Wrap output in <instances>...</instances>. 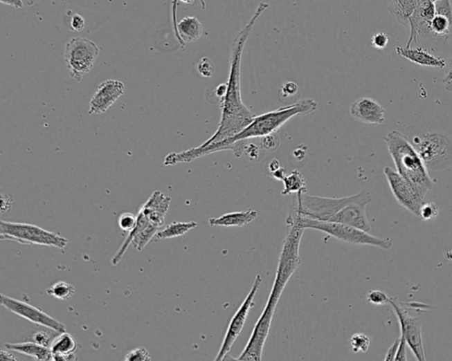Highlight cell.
I'll return each mask as SVG.
<instances>
[{
    "instance_id": "5bb4252c",
    "label": "cell",
    "mask_w": 452,
    "mask_h": 361,
    "mask_svg": "<svg viewBox=\"0 0 452 361\" xmlns=\"http://www.w3.org/2000/svg\"><path fill=\"white\" fill-rule=\"evenodd\" d=\"M275 311V309L265 306L264 311L256 322L245 349L243 350L239 357L236 358L235 360H262V351H264L266 340H267L269 331H271Z\"/></svg>"
},
{
    "instance_id": "f1b7e54d",
    "label": "cell",
    "mask_w": 452,
    "mask_h": 361,
    "mask_svg": "<svg viewBox=\"0 0 452 361\" xmlns=\"http://www.w3.org/2000/svg\"><path fill=\"white\" fill-rule=\"evenodd\" d=\"M47 295L60 300H69L75 295V288L64 281L53 284L46 290Z\"/></svg>"
},
{
    "instance_id": "5b68a950",
    "label": "cell",
    "mask_w": 452,
    "mask_h": 361,
    "mask_svg": "<svg viewBox=\"0 0 452 361\" xmlns=\"http://www.w3.org/2000/svg\"><path fill=\"white\" fill-rule=\"evenodd\" d=\"M289 215L296 220L301 228L316 230L326 233L338 241L350 243V244L372 246L383 250H390L393 246L390 238H379L370 234V232L362 231L354 226L346 225L344 223L334 222L318 221L302 216L298 215L293 210H290Z\"/></svg>"
},
{
    "instance_id": "ffe728a7",
    "label": "cell",
    "mask_w": 452,
    "mask_h": 361,
    "mask_svg": "<svg viewBox=\"0 0 452 361\" xmlns=\"http://www.w3.org/2000/svg\"><path fill=\"white\" fill-rule=\"evenodd\" d=\"M396 53L397 56L404 57L416 65L439 69L444 68L447 66L446 60L433 55L423 48L399 46L396 48Z\"/></svg>"
},
{
    "instance_id": "7bdbcfd3",
    "label": "cell",
    "mask_w": 452,
    "mask_h": 361,
    "mask_svg": "<svg viewBox=\"0 0 452 361\" xmlns=\"http://www.w3.org/2000/svg\"><path fill=\"white\" fill-rule=\"evenodd\" d=\"M400 338L394 342L392 346L389 348L388 350L386 356L384 358L386 360H395V357L397 351V348L399 346Z\"/></svg>"
},
{
    "instance_id": "60d3db41",
    "label": "cell",
    "mask_w": 452,
    "mask_h": 361,
    "mask_svg": "<svg viewBox=\"0 0 452 361\" xmlns=\"http://www.w3.org/2000/svg\"><path fill=\"white\" fill-rule=\"evenodd\" d=\"M400 342L399 348H397V351L395 357V360H406V346L407 343L403 337L400 335Z\"/></svg>"
},
{
    "instance_id": "7dc6e473",
    "label": "cell",
    "mask_w": 452,
    "mask_h": 361,
    "mask_svg": "<svg viewBox=\"0 0 452 361\" xmlns=\"http://www.w3.org/2000/svg\"><path fill=\"white\" fill-rule=\"evenodd\" d=\"M280 168V162L277 160H272L271 164L269 165L268 171L271 172V175L274 174L275 171H278Z\"/></svg>"
},
{
    "instance_id": "ee69618b",
    "label": "cell",
    "mask_w": 452,
    "mask_h": 361,
    "mask_svg": "<svg viewBox=\"0 0 452 361\" xmlns=\"http://www.w3.org/2000/svg\"><path fill=\"white\" fill-rule=\"evenodd\" d=\"M444 88L448 91H452V59L450 62V68H449L446 75L444 79Z\"/></svg>"
},
{
    "instance_id": "f546056e",
    "label": "cell",
    "mask_w": 452,
    "mask_h": 361,
    "mask_svg": "<svg viewBox=\"0 0 452 361\" xmlns=\"http://www.w3.org/2000/svg\"><path fill=\"white\" fill-rule=\"evenodd\" d=\"M370 338L363 333H355L352 335L350 344L354 353H366L370 347Z\"/></svg>"
},
{
    "instance_id": "7c38bea8",
    "label": "cell",
    "mask_w": 452,
    "mask_h": 361,
    "mask_svg": "<svg viewBox=\"0 0 452 361\" xmlns=\"http://www.w3.org/2000/svg\"><path fill=\"white\" fill-rule=\"evenodd\" d=\"M0 303L12 314L20 316L32 324L49 328L57 333H62L66 331V326L62 322L56 320L55 318L51 317L44 313L43 310L28 304V303L4 295H0Z\"/></svg>"
},
{
    "instance_id": "d6a6232c",
    "label": "cell",
    "mask_w": 452,
    "mask_h": 361,
    "mask_svg": "<svg viewBox=\"0 0 452 361\" xmlns=\"http://www.w3.org/2000/svg\"><path fill=\"white\" fill-rule=\"evenodd\" d=\"M137 223V216L130 212L121 214L118 217V226L123 232H130L136 228Z\"/></svg>"
},
{
    "instance_id": "c3c4849f",
    "label": "cell",
    "mask_w": 452,
    "mask_h": 361,
    "mask_svg": "<svg viewBox=\"0 0 452 361\" xmlns=\"http://www.w3.org/2000/svg\"><path fill=\"white\" fill-rule=\"evenodd\" d=\"M444 258L446 259L448 261H452V250L445 252Z\"/></svg>"
},
{
    "instance_id": "4316f807",
    "label": "cell",
    "mask_w": 452,
    "mask_h": 361,
    "mask_svg": "<svg viewBox=\"0 0 452 361\" xmlns=\"http://www.w3.org/2000/svg\"><path fill=\"white\" fill-rule=\"evenodd\" d=\"M284 190L283 196H289L291 194H306L307 191V182L301 172L294 170L289 174L285 175L283 178Z\"/></svg>"
},
{
    "instance_id": "681fc988",
    "label": "cell",
    "mask_w": 452,
    "mask_h": 361,
    "mask_svg": "<svg viewBox=\"0 0 452 361\" xmlns=\"http://www.w3.org/2000/svg\"><path fill=\"white\" fill-rule=\"evenodd\" d=\"M179 1L185 3V4H193V3L195 1V0H179ZM201 3H203V5L205 8V3L204 0H201Z\"/></svg>"
},
{
    "instance_id": "30bf717a",
    "label": "cell",
    "mask_w": 452,
    "mask_h": 361,
    "mask_svg": "<svg viewBox=\"0 0 452 361\" xmlns=\"http://www.w3.org/2000/svg\"><path fill=\"white\" fill-rule=\"evenodd\" d=\"M262 283L261 275H256L254 284H253L248 296L246 297L244 302L237 310L233 318L230 319L226 335L224 337L222 346H221L219 353L216 357V360H224V358L228 355L230 350H232L234 343H235L237 338L239 337L243 328H244L250 311L255 306L254 299Z\"/></svg>"
},
{
    "instance_id": "ac0fdd59",
    "label": "cell",
    "mask_w": 452,
    "mask_h": 361,
    "mask_svg": "<svg viewBox=\"0 0 452 361\" xmlns=\"http://www.w3.org/2000/svg\"><path fill=\"white\" fill-rule=\"evenodd\" d=\"M350 115L358 122L381 124L386 121V110L377 100L361 98L350 105Z\"/></svg>"
},
{
    "instance_id": "9a60e30c",
    "label": "cell",
    "mask_w": 452,
    "mask_h": 361,
    "mask_svg": "<svg viewBox=\"0 0 452 361\" xmlns=\"http://www.w3.org/2000/svg\"><path fill=\"white\" fill-rule=\"evenodd\" d=\"M160 228H161V226L150 221L144 215L143 212L139 210L136 228L130 232H128L126 241L123 242V246L118 249L115 257L111 259V264L114 266H117L123 261V258L130 245H133L134 248L137 249L138 251H142L146 247L147 243L152 241L153 238H155Z\"/></svg>"
},
{
    "instance_id": "3957f363",
    "label": "cell",
    "mask_w": 452,
    "mask_h": 361,
    "mask_svg": "<svg viewBox=\"0 0 452 361\" xmlns=\"http://www.w3.org/2000/svg\"><path fill=\"white\" fill-rule=\"evenodd\" d=\"M396 170L425 198L434 187L427 166L408 139L399 131H392L383 137Z\"/></svg>"
},
{
    "instance_id": "836d02e7",
    "label": "cell",
    "mask_w": 452,
    "mask_h": 361,
    "mask_svg": "<svg viewBox=\"0 0 452 361\" xmlns=\"http://www.w3.org/2000/svg\"><path fill=\"white\" fill-rule=\"evenodd\" d=\"M390 297L380 290H372L368 293L367 300L372 305L383 306L389 304Z\"/></svg>"
},
{
    "instance_id": "b9f144b4",
    "label": "cell",
    "mask_w": 452,
    "mask_h": 361,
    "mask_svg": "<svg viewBox=\"0 0 452 361\" xmlns=\"http://www.w3.org/2000/svg\"><path fill=\"white\" fill-rule=\"evenodd\" d=\"M14 203V199L9 194H1V212L2 214L8 213L10 212L12 204Z\"/></svg>"
},
{
    "instance_id": "8fae6325",
    "label": "cell",
    "mask_w": 452,
    "mask_h": 361,
    "mask_svg": "<svg viewBox=\"0 0 452 361\" xmlns=\"http://www.w3.org/2000/svg\"><path fill=\"white\" fill-rule=\"evenodd\" d=\"M389 304L395 313L399 322L401 337L405 338L407 346L413 355L419 361L426 360L424 344L422 338V322L419 317L412 316L400 305L397 298H390Z\"/></svg>"
},
{
    "instance_id": "d590c367",
    "label": "cell",
    "mask_w": 452,
    "mask_h": 361,
    "mask_svg": "<svg viewBox=\"0 0 452 361\" xmlns=\"http://www.w3.org/2000/svg\"><path fill=\"white\" fill-rule=\"evenodd\" d=\"M390 37L383 32H377L371 38V46L374 49L381 50L386 49L389 44Z\"/></svg>"
},
{
    "instance_id": "4dcf8cb0",
    "label": "cell",
    "mask_w": 452,
    "mask_h": 361,
    "mask_svg": "<svg viewBox=\"0 0 452 361\" xmlns=\"http://www.w3.org/2000/svg\"><path fill=\"white\" fill-rule=\"evenodd\" d=\"M439 215V207L435 203H424L419 210V217L423 221L435 219Z\"/></svg>"
},
{
    "instance_id": "f6af8a7d",
    "label": "cell",
    "mask_w": 452,
    "mask_h": 361,
    "mask_svg": "<svg viewBox=\"0 0 452 361\" xmlns=\"http://www.w3.org/2000/svg\"><path fill=\"white\" fill-rule=\"evenodd\" d=\"M0 2L4 5L12 6V8L16 9L24 8V2H22V0H0Z\"/></svg>"
},
{
    "instance_id": "74e56055",
    "label": "cell",
    "mask_w": 452,
    "mask_h": 361,
    "mask_svg": "<svg viewBox=\"0 0 452 361\" xmlns=\"http://www.w3.org/2000/svg\"><path fill=\"white\" fill-rule=\"evenodd\" d=\"M69 30L73 32H82L85 27V20L81 15L72 14L69 20Z\"/></svg>"
},
{
    "instance_id": "d6986e66",
    "label": "cell",
    "mask_w": 452,
    "mask_h": 361,
    "mask_svg": "<svg viewBox=\"0 0 452 361\" xmlns=\"http://www.w3.org/2000/svg\"><path fill=\"white\" fill-rule=\"evenodd\" d=\"M435 15L431 21V34L439 37H449L452 35V6L450 0L435 2Z\"/></svg>"
},
{
    "instance_id": "ba28073f",
    "label": "cell",
    "mask_w": 452,
    "mask_h": 361,
    "mask_svg": "<svg viewBox=\"0 0 452 361\" xmlns=\"http://www.w3.org/2000/svg\"><path fill=\"white\" fill-rule=\"evenodd\" d=\"M358 194L343 198H328L298 194L296 203L291 209L298 215L318 221L329 222L336 214L357 199Z\"/></svg>"
},
{
    "instance_id": "d4e9b609",
    "label": "cell",
    "mask_w": 452,
    "mask_h": 361,
    "mask_svg": "<svg viewBox=\"0 0 452 361\" xmlns=\"http://www.w3.org/2000/svg\"><path fill=\"white\" fill-rule=\"evenodd\" d=\"M6 349L24 354L35 360H53L50 347L41 346L34 341L21 342V343L6 344Z\"/></svg>"
},
{
    "instance_id": "1f68e13d",
    "label": "cell",
    "mask_w": 452,
    "mask_h": 361,
    "mask_svg": "<svg viewBox=\"0 0 452 361\" xmlns=\"http://www.w3.org/2000/svg\"><path fill=\"white\" fill-rule=\"evenodd\" d=\"M197 71L199 75L204 78L213 77L215 73V65L213 60L208 57H201L197 64Z\"/></svg>"
},
{
    "instance_id": "7a4b0ae2",
    "label": "cell",
    "mask_w": 452,
    "mask_h": 361,
    "mask_svg": "<svg viewBox=\"0 0 452 361\" xmlns=\"http://www.w3.org/2000/svg\"><path fill=\"white\" fill-rule=\"evenodd\" d=\"M268 3L262 2L256 8L254 15L248 24L239 30L234 38L230 50V73L227 82L226 94L220 99L221 119L216 132L201 145H208L230 138L251 122L256 114L243 103L240 89V68L243 50L252 33L256 21L269 8Z\"/></svg>"
},
{
    "instance_id": "484cf974",
    "label": "cell",
    "mask_w": 452,
    "mask_h": 361,
    "mask_svg": "<svg viewBox=\"0 0 452 361\" xmlns=\"http://www.w3.org/2000/svg\"><path fill=\"white\" fill-rule=\"evenodd\" d=\"M419 0H392L388 11L404 26H409V17L415 10Z\"/></svg>"
},
{
    "instance_id": "9c48e42d",
    "label": "cell",
    "mask_w": 452,
    "mask_h": 361,
    "mask_svg": "<svg viewBox=\"0 0 452 361\" xmlns=\"http://www.w3.org/2000/svg\"><path fill=\"white\" fill-rule=\"evenodd\" d=\"M100 49L95 41L85 37H73L67 41L64 59L70 75L77 82L91 71Z\"/></svg>"
},
{
    "instance_id": "cb8c5ba5",
    "label": "cell",
    "mask_w": 452,
    "mask_h": 361,
    "mask_svg": "<svg viewBox=\"0 0 452 361\" xmlns=\"http://www.w3.org/2000/svg\"><path fill=\"white\" fill-rule=\"evenodd\" d=\"M178 38L181 44L195 43L200 39L204 33V26L194 16H187L176 25Z\"/></svg>"
},
{
    "instance_id": "52a82bcc",
    "label": "cell",
    "mask_w": 452,
    "mask_h": 361,
    "mask_svg": "<svg viewBox=\"0 0 452 361\" xmlns=\"http://www.w3.org/2000/svg\"><path fill=\"white\" fill-rule=\"evenodd\" d=\"M412 145L428 170L442 172L451 167L452 143L448 137L438 133H425L415 137Z\"/></svg>"
},
{
    "instance_id": "bcb514c9",
    "label": "cell",
    "mask_w": 452,
    "mask_h": 361,
    "mask_svg": "<svg viewBox=\"0 0 452 361\" xmlns=\"http://www.w3.org/2000/svg\"><path fill=\"white\" fill-rule=\"evenodd\" d=\"M9 351V350H8ZM1 350L0 351V360H19L15 356V354L10 353V351Z\"/></svg>"
},
{
    "instance_id": "4fadbf2b",
    "label": "cell",
    "mask_w": 452,
    "mask_h": 361,
    "mask_svg": "<svg viewBox=\"0 0 452 361\" xmlns=\"http://www.w3.org/2000/svg\"><path fill=\"white\" fill-rule=\"evenodd\" d=\"M383 174L397 203L413 215L419 216V210L424 203V197L399 172L389 166L384 168Z\"/></svg>"
},
{
    "instance_id": "44dd1931",
    "label": "cell",
    "mask_w": 452,
    "mask_h": 361,
    "mask_svg": "<svg viewBox=\"0 0 452 361\" xmlns=\"http://www.w3.org/2000/svg\"><path fill=\"white\" fill-rule=\"evenodd\" d=\"M171 197L166 196L160 191H155L149 200L141 207V212H143L150 221L163 226L165 223V216L168 213Z\"/></svg>"
},
{
    "instance_id": "83f0119b",
    "label": "cell",
    "mask_w": 452,
    "mask_h": 361,
    "mask_svg": "<svg viewBox=\"0 0 452 361\" xmlns=\"http://www.w3.org/2000/svg\"><path fill=\"white\" fill-rule=\"evenodd\" d=\"M197 222H172L165 228L159 231L155 236L156 241L161 239L177 238L179 236L186 234V233L197 228Z\"/></svg>"
},
{
    "instance_id": "f35d334b",
    "label": "cell",
    "mask_w": 452,
    "mask_h": 361,
    "mask_svg": "<svg viewBox=\"0 0 452 361\" xmlns=\"http://www.w3.org/2000/svg\"><path fill=\"white\" fill-rule=\"evenodd\" d=\"M280 145V140L278 139V137H275V133L264 137L261 142V147L262 149L272 150V151L277 149Z\"/></svg>"
},
{
    "instance_id": "f907efd6",
    "label": "cell",
    "mask_w": 452,
    "mask_h": 361,
    "mask_svg": "<svg viewBox=\"0 0 452 361\" xmlns=\"http://www.w3.org/2000/svg\"><path fill=\"white\" fill-rule=\"evenodd\" d=\"M432 1H434V2H435V1H437V0H432Z\"/></svg>"
},
{
    "instance_id": "7402d4cb",
    "label": "cell",
    "mask_w": 452,
    "mask_h": 361,
    "mask_svg": "<svg viewBox=\"0 0 452 361\" xmlns=\"http://www.w3.org/2000/svg\"><path fill=\"white\" fill-rule=\"evenodd\" d=\"M50 349L53 360H76L77 343L69 332H62L51 341Z\"/></svg>"
},
{
    "instance_id": "8992f818",
    "label": "cell",
    "mask_w": 452,
    "mask_h": 361,
    "mask_svg": "<svg viewBox=\"0 0 452 361\" xmlns=\"http://www.w3.org/2000/svg\"><path fill=\"white\" fill-rule=\"evenodd\" d=\"M1 241H11L22 245L44 246L63 249L67 239L59 233L46 231L39 226L27 223L1 221L0 225Z\"/></svg>"
},
{
    "instance_id": "277c9868",
    "label": "cell",
    "mask_w": 452,
    "mask_h": 361,
    "mask_svg": "<svg viewBox=\"0 0 452 361\" xmlns=\"http://www.w3.org/2000/svg\"><path fill=\"white\" fill-rule=\"evenodd\" d=\"M287 231L283 242L273 286L266 306L277 308L285 286L301 264L300 254L301 239L306 229L301 228L293 216L287 217Z\"/></svg>"
},
{
    "instance_id": "603a6c76",
    "label": "cell",
    "mask_w": 452,
    "mask_h": 361,
    "mask_svg": "<svg viewBox=\"0 0 452 361\" xmlns=\"http://www.w3.org/2000/svg\"><path fill=\"white\" fill-rule=\"evenodd\" d=\"M258 212L255 210H248L245 212H230L224 214L219 217L208 219L210 226H221V228H242L254 221Z\"/></svg>"
},
{
    "instance_id": "8d00e7d4",
    "label": "cell",
    "mask_w": 452,
    "mask_h": 361,
    "mask_svg": "<svg viewBox=\"0 0 452 361\" xmlns=\"http://www.w3.org/2000/svg\"><path fill=\"white\" fill-rule=\"evenodd\" d=\"M299 87H298L296 83L293 82H285L284 84L281 86L280 91L281 97L284 98L294 97V95L299 93Z\"/></svg>"
},
{
    "instance_id": "e575fe53",
    "label": "cell",
    "mask_w": 452,
    "mask_h": 361,
    "mask_svg": "<svg viewBox=\"0 0 452 361\" xmlns=\"http://www.w3.org/2000/svg\"><path fill=\"white\" fill-rule=\"evenodd\" d=\"M125 360L127 361H134V360H152V356H150V351L144 347L136 348L132 351H128L126 356H125Z\"/></svg>"
},
{
    "instance_id": "e0dca14e",
    "label": "cell",
    "mask_w": 452,
    "mask_h": 361,
    "mask_svg": "<svg viewBox=\"0 0 452 361\" xmlns=\"http://www.w3.org/2000/svg\"><path fill=\"white\" fill-rule=\"evenodd\" d=\"M125 85L118 80H107L98 85L89 103V115L107 111L124 95Z\"/></svg>"
},
{
    "instance_id": "6da1fadb",
    "label": "cell",
    "mask_w": 452,
    "mask_h": 361,
    "mask_svg": "<svg viewBox=\"0 0 452 361\" xmlns=\"http://www.w3.org/2000/svg\"><path fill=\"white\" fill-rule=\"evenodd\" d=\"M317 102L315 99H302L287 107L269 111L262 115H256L254 120L240 132L230 138L208 145H200L179 153H171L166 156L163 165H176L179 163H190L201 156H208L222 150H233L236 158H240L245 151L244 143L246 140L255 138H264L278 132L287 121L297 116H306L315 113Z\"/></svg>"
},
{
    "instance_id": "2e32d148",
    "label": "cell",
    "mask_w": 452,
    "mask_h": 361,
    "mask_svg": "<svg viewBox=\"0 0 452 361\" xmlns=\"http://www.w3.org/2000/svg\"><path fill=\"white\" fill-rule=\"evenodd\" d=\"M435 15V2L432 0H419L415 10L409 17V26L411 30L406 47H412L419 38L431 34V25Z\"/></svg>"
},
{
    "instance_id": "ab89813d",
    "label": "cell",
    "mask_w": 452,
    "mask_h": 361,
    "mask_svg": "<svg viewBox=\"0 0 452 361\" xmlns=\"http://www.w3.org/2000/svg\"><path fill=\"white\" fill-rule=\"evenodd\" d=\"M31 341L41 344V346L50 347L51 343V337L46 331H38L31 335Z\"/></svg>"
}]
</instances>
